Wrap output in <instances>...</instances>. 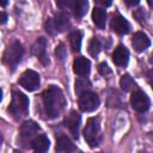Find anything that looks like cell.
Wrapping results in <instances>:
<instances>
[{"label": "cell", "mask_w": 153, "mask_h": 153, "mask_svg": "<svg viewBox=\"0 0 153 153\" xmlns=\"http://www.w3.org/2000/svg\"><path fill=\"white\" fill-rule=\"evenodd\" d=\"M23 54H24V48L22 43L19 41H13L6 48L2 56V61L8 68L14 69L18 66V63L22 61Z\"/></svg>", "instance_id": "4"}, {"label": "cell", "mask_w": 153, "mask_h": 153, "mask_svg": "<svg viewBox=\"0 0 153 153\" xmlns=\"http://www.w3.org/2000/svg\"><path fill=\"white\" fill-rule=\"evenodd\" d=\"M111 29L118 35H127L130 31V24L122 16L115 14L111 19Z\"/></svg>", "instance_id": "12"}, {"label": "cell", "mask_w": 153, "mask_h": 153, "mask_svg": "<svg viewBox=\"0 0 153 153\" xmlns=\"http://www.w3.org/2000/svg\"><path fill=\"white\" fill-rule=\"evenodd\" d=\"M140 0H124V2L128 5V6H135L139 4Z\"/></svg>", "instance_id": "30"}, {"label": "cell", "mask_w": 153, "mask_h": 153, "mask_svg": "<svg viewBox=\"0 0 153 153\" xmlns=\"http://www.w3.org/2000/svg\"><path fill=\"white\" fill-rule=\"evenodd\" d=\"M7 1H8V0H0V6L5 7V6L7 5Z\"/></svg>", "instance_id": "31"}, {"label": "cell", "mask_w": 153, "mask_h": 153, "mask_svg": "<svg viewBox=\"0 0 153 153\" xmlns=\"http://www.w3.org/2000/svg\"><path fill=\"white\" fill-rule=\"evenodd\" d=\"M32 54L37 56L42 65L47 66L49 63V59L47 55V39L44 37H38L32 45Z\"/></svg>", "instance_id": "11"}, {"label": "cell", "mask_w": 153, "mask_h": 153, "mask_svg": "<svg viewBox=\"0 0 153 153\" xmlns=\"http://www.w3.org/2000/svg\"><path fill=\"white\" fill-rule=\"evenodd\" d=\"M1 99H2V91H1V88H0V102H1Z\"/></svg>", "instance_id": "32"}, {"label": "cell", "mask_w": 153, "mask_h": 153, "mask_svg": "<svg viewBox=\"0 0 153 153\" xmlns=\"http://www.w3.org/2000/svg\"><path fill=\"white\" fill-rule=\"evenodd\" d=\"M55 149H56V152H59V153H69V152H75V151H76V147H75L74 143L69 140V137L62 135V136L57 137Z\"/></svg>", "instance_id": "16"}, {"label": "cell", "mask_w": 153, "mask_h": 153, "mask_svg": "<svg viewBox=\"0 0 153 153\" xmlns=\"http://www.w3.org/2000/svg\"><path fill=\"white\" fill-rule=\"evenodd\" d=\"M7 110L16 120L25 117L29 112L27 97L19 91H13L12 92V99H11V103H10V106Z\"/></svg>", "instance_id": "2"}, {"label": "cell", "mask_w": 153, "mask_h": 153, "mask_svg": "<svg viewBox=\"0 0 153 153\" xmlns=\"http://www.w3.org/2000/svg\"><path fill=\"white\" fill-rule=\"evenodd\" d=\"M69 4H71V0H56L57 7H60V8H62V10L66 8V7H68Z\"/></svg>", "instance_id": "27"}, {"label": "cell", "mask_w": 153, "mask_h": 153, "mask_svg": "<svg viewBox=\"0 0 153 153\" xmlns=\"http://www.w3.org/2000/svg\"><path fill=\"white\" fill-rule=\"evenodd\" d=\"M18 82L26 91H35L39 87V84H41L39 74L32 69H27L20 75Z\"/></svg>", "instance_id": "8"}, {"label": "cell", "mask_w": 153, "mask_h": 153, "mask_svg": "<svg viewBox=\"0 0 153 153\" xmlns=\"http://www.w3.org/2000/svg\"><path fill=\"white\" fill-rule=\"evenodd\" d=\"M91 71V62L84 56H79L73 61V72L80 76L88 75Z\"/></svg>", "instance_id": "13"}, {"label": "cell", "mask_w": 153, "mask_h": 153, "mask_svg": "<svg viewBox=\"0 0 153 153\" xmlns=\"http://www.w3.org/2000/svg\"><path fill=\"white\" fill-rule=\"evenodd\" d=\"M99 106V98L91 91H84L79 94V108L84 112L94 111Z\"/></svg>", "instance_id": "7"}, {"label": "cell", "mask_w": 153, "mask_h": 153, "mask_svg": "<svg viewBox=\"0 0 153 153\" xmlns=\"http://www.w3.org/2000/svg\"><path fill=\"white\" fill-rule=\"evenodd\" d=\"M94 2H97L98 5H102V6L108 7V6H110L112 4V0H94Z\"/></svg>", "instance_id": "28"}, {"label": "cell", "mask_w": 153, "mask_h": 153, "mask_svg": "<svg viewBox=\"0 0 153 153\" xmlns=\"http://www.w3.org/2000/svg\"><path fill=\"white\" fill-rule=\"evenodd\" d=\"M98 72H99V74H102L104 76L111 74V69H110V67L105 62H102V63L98 65Z\"/></svg>", "instance_id": "25"}, {"label": "cell", "mask_w": 153, "mask_h": 153, "mask_svg": "<svg viewBox=\"0 0 153 153\" xmlns=\"http://www.w3.org/2000/svg\"><path fill=\"white\" fill-rule=\"evenodd\" d=\"M44 112L48 118H55L61 115L66 106V98L60 87L50 85L42 94Z\"/></svg>", "instance_id": "1"}, {"label": "cell", "mask_w": 153, "mask_h": 153, "mask_svg": "<svg viewBox=\"0 0 153 153\" xmlns=\"http://www.w3.org/2000/svg\"><path fill=\"white\" fill-rule=\"evenodd\" d=\"M102 50V43L99 41L98 37H93L90 42V45H88V53L91 54V56L93 57H97L99 51Z\"/></svg>", "instance_id": "22"}, {"label": "cell", "mask_w": 153, "mask_h": 153, "mask_svg": "<svg viewBox=\"0 0 153 153\" xmlns=\"http://www.w3.org/2000/svg\"><path fill=\"white\" fill-rule=\"evenodd\" d=\"M45 31L49 35H56L60 33L65 30H67L71 26V22H69V17L68 14L61 12V13H56L54 17L48 18L45 22Z\"/></svg>", "instance_id": "5"}, {"label": "cell", "mask_w": 153, "mask_h": 153, "mask_svg": "<svg viewBox=\"0 0 153 153\" xmlns=\"http://www.w3.org/2000/svg\"><path fill=\"white\" fill-rule=\"evenodd\" d=\"M92 20L98 29H104L106 24V12L104 8L94 7L92 12Z\"/></svg>", "instance_id": "18"}, {"label": "cell", "mask_w": 153, "mask_h": 153, "mask_svg": "<svg viewBox=\"0 0 153 153\" xmlns=\"http://www.w3.org/2000/svg\"><path fill=\"white\" fill-rule=\"evenodd\" d=\"M130 104H131V108L137 111V112H146L149 106H151V100L148 98V96L140 91V90H136L131 93V97H130Z\"/></svg>", "instance_id": "9"}, {"label": "cell", "mask_w": 153, "mask_h": 153, "mask_svg": "<svg viewBox=\"0 0 153 153\" xmlns=\"http://www.w3.org/2000/svg\"><path fill=\"white\" fill-rule=\"evenodd\" d=\"M81 38H82V35L80 31H73L71 35H69V43H71V48L74 53H78L80 50V47H81Z\"/></svg>", "instance_id": "21"}, {"label": "cell", "mask_w": 153, "mask_h": 153, "mask_svg": "<svg viewBox=\"0 0 153 153\" xmlns=\"http://www.w3.org/2000/svg\"><path fill=\"white\" fill-rule=\"evenodd\" d=\"M112 61L118 67L127 66V63L129 61V51H128V49L124 45H122V44L117 45L115 48L114 53H112Z\"/></svg>", "instance_id": "14"}, {"label": "cell", "mask_w": 153, "mask_h": 153, "mask_svg": "<svg viewBox=\"0 0 153 153\" xmlns=\"http://www.w3.org/2000/svg\"><path fill=\"white\" fill-rule=\"evenodd\" d=\"M50 143H49V139L44 135V134H41V135H36L33 137V140L31 141V147L35 152H38V153H43V152H47L48 148H49Z\"/></svg>", "instance_id": "17"}, {"label": "cell", "mask_w": 153, "mask_h": 153, "mask_svg": "<svg viewBox=\"0 0 153 153\" xmlns=\"http://www.w3.org/2000/svg\"><path fill=\"white\" fill-rule=\"evenodd\" d=\"M149 44H151V41L148 36L143 32H136L131 38V45L137 53L145 51L149 47Z\"/></svg>", "instance_id": "15"}, {"label": "cell", "mask_w": 153, "mask_h": 153, "mask_svg": "<svg viewBox=\"0 0 153 153\" xmlns=\"http://www.w3.org/2000/svg\"><path fill=\"white\" fill-rule=\"evenodd\" d=\"M7 22V14L0 11V24H5Z\"/></svg>", "instance_id": "29"}, {"label": "cell", "mask_w": 153, "mask_h": 153, "mask_svg": "<svg viewBox=\"0 0 153 153\" xmlns=\"http://www.w3.org/2000/svg\"><path fill=\"white\" fill-rule=\"evenodd\" d=\"M38 130H39V127L36 122H33V121L23 122V124L20 126V129H19V139L24 147L31 146V141L37 135Z\"/></svg>", "instance_id": "6"}, {"label": "cell", "mask_w": 153, "mask_h": 153, "mask_svg": "<svg viewBox=\"0 0 153 153\" xmlns=\"http://www.w3.org/2000/svg\"><path fill=\"white\" fill-rule=\"evenodd\" d=\"M80 123H81V117L80 115L72 110L63 120V124L69 129L71 134L73 135L74 139H78L79 137V128H80Z\"/></svg>", "instance_id": "10"}, {"label": "cell", "mask_w": 153, "mask_h": 153, "mask_svg": "<svg viewBox=\"0 0 153 153\" xmlns=\"http://www.w3.org/2000/svg\"><path fill=\"white\" fill-rule=\"evenodd\" d=\"M55 55H56V59L60 60V61H63V60L66 59V56H67V50H66L63 43H60V44L56 47V49H55Z\"/></svg>", "instance_id": "24"}, {"label": "cell", "mask_w": 153, "mask_h": 153, "mask_svg": "<svg viewBox=\"0 0 153 153\" xmlns=\"http://www.w3.org/2000/svg\"><path fill=\"white\" fill-rule=\"evenodd\" d=\"M90 87H91V84L86 79H79V80L75 81V92L78 94H80L84 91H87Z\"/></svg>", "instance_id": "23"}, {"label": "cell", "mask_w": 153, "mask_h": 153, "mask_svg": "<svg viewBox=\"0 0 153 153\" xmlns=\"http://www.w3.org/2000/svg\"><path fill=\"white\" fill-rule=\"evenodd\" d=\"M1 143H2V134L0 133V145H1Z\"/></svg>", "instance_id": "33"}, {"label": "cell", "mask_w": 153, "mask_h": 153, "mask_svg": "<svg viewBox=\"0 0 153 153\" xmlns=\"http://www.w3.org/2000/svg\"><path fill=\"white\" fill-rule=\"evenodd\" d=\"M133 16L136 18V20L137 22H140V23H143L145 22V12H143V10L142 8H137L134 13H133Z\"/></svg>", "instance_id": "26"}, {"label": "cell", "mask_w": 153, "mask_h": 153, "mask_svg": "<svg viewBox=\"0 0 153 153\" xmlns=\"http://www.w3.org/2000/svg\"><path fill=\"white\" fill-rule=\"evenodd\" d=\"M72 8H73V13H74V17L76 19H80L82 18L86 12H87V8H88V1L87 0H74L73 1V5H72Z\"/></svg>", "instance_id": "19"}, {"label": "cell", "mask_w": 153, "mask_h": 153, "mask_svg": "<svg viewBox=\"0 0 153 153\" xmlns=\"http://www.w3.org/2000/svg\"><path fill=\"white\" fill-rule=\"evenodd\" d=\"M84 137L90 147H97L102 141L100 121L99 117H91L84 128Z\"/></svg>", "instance_id": "3"}, {"label": "cell", "mask_w": 153, "mask_h": 153, "mask_svg": "<svg viewBox=\"0 0 153 153\" xmlns=\"http://www.w3.org/2000/svg\"><path fill=\"white\" fill-rule=\"evenodd\" d=\"M120 85H121V88L123 91H126V92H129V91H133V90L137 88L136 82L134 81V79L129 74H124V75L121 76Z\"/></svg>", "instance_id": "20"}]
</instances>
